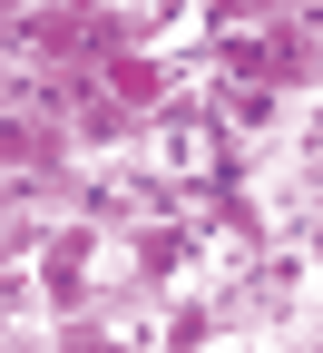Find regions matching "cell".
I'll use <instances>...</instances> for the list:
<instances>
[{
	"label": "cell",
	"instance_id": "obj_1",
	"mask_svg": "<svg viewBox=\"0 0 323 353\" xmlns=\"http://www.w3.org/2000/svg\"><path fill=\"white\" fill-rule=\"evenodd\" d=\"M225 69H255V79H304V69H313V39H304V30H274V39H225Z\"/></svg>",
	"mask_w": 323,
	"mask_h": 353
},
{
	"label": "cell",
	"instance_id": "obj_2",
	"mask_svg": "<svg viewBox=\"0 0 323 353\" xmlns=\"http://www.w3.org/2000/svg\"><path fill=\"white\" fill-rule=\"evenodd\" d=\"M0 157L10 167H50L59 157V128L50 118H0Z\"/></svg>",
	"mask_w": 323,
	"mask_h": 353
},
{
	"label": "cell",
	"instance_id": "obj_3",
	"mask_svg": "<svg viewBox=\"0 0 323 353\" xmlns=\"http://www.w3.org/2000/svg\"><path fill=\"white\" fill-rule=\"evenodd\" d=\"M108 99H118V108H147V99H157V69L137 59V50H108Z\"/></svg>",
	"mask_w": 323,
	"mask_h": 353
},
{
	"label": "cell",
	"instance_id": "obj_4",
	"mask_svg": "<svg viewBox=\"0 0 323 353\" xmlns=\"http://www.w3.org/2000/svg\"><path fill=\"white\" fill-rule=\"evenodd\" d=\"M79 285H88V236H59V245H50V294L79 304Z\"/></svg>",
	"mask_w": 323,
	"mask_h": 353
},
{
	"label": "cell",
	"instance_id": "obj_5",
	"mask_svg": "<svg viewBox=\"0 0 323 353\" xmlns=\"http://www.w3.org/2000/svg\"><path fill=\"white\" fill-rule=\"evenodd\" d=\"M69 353H127V343H108V334H69Z\"/></svg>",
	"mask_w": 323,
	"mask_h": 353
}]
</instances>
